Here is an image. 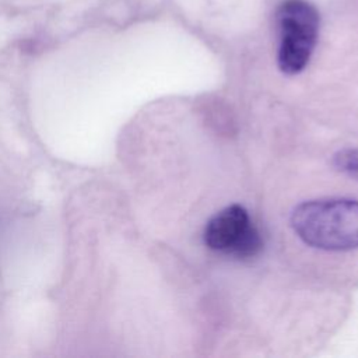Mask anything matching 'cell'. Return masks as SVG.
Listing matches in <instances>:
<instances>
[{
  "label": "cell",
  "instance_id": "obj_1",
  "mask_svg": "<svg viewBox=\"0 0 358 358\" xmlns=\"http://www.w3.org/2000/svg\"><path fill=\"white\" fill-rule=\"evenodd\" d=\"M291 227L306 245L345 252L358 248V200L320 199L298 204L291 214Z\"/></svg>",
  "mask_w": 358,
  "mask_h": 358
},
{
  "label": "cell",
  "instance_id": "obj_2",
  "mask_svg": "<svg viewBox=\"0 0 358 358\" xmlns=\"http://www.w3.org/2000/svg\"><path fill=\"white\" fill-rule=\"evenodd\" d=\"M277 64L287 76L306 69L317 43L320 17L306 0H284L277 8Z\"/></svg>",
  "mask_w": 358,
  "mask_h": 358
},
{
  "label": "cell",
  "instance_id": "obj_3",
  "mask_svg": "<svg viewBox=\"0 0 358 358\" xmlns=\"http://www.w3.org/2000/svg\"><path fill=\"white\" fill-rule=\"evenodd\" d=\"M203 238L208 249L239 260L252 259L263 249V238L241 204L227 206L214 214L204 227Z\"/></svg>",
  "mask_w": 358,
  "mask_h": 358
},
{
  "label": "cell",
  "instance_id": "obj_4",
  "mask_svg": "<svg viewBox=\"0 0 358 358\" xmlns=\"http://www.w3.org/2000/svg\"><path fill=\"white\" fill-rule=\"evenodd\" d=\"M334 166L350 178L358 179V150L357 148H343L333 159Z\"/></svg>",
  "mask_w": 358,
  "mask_h": 358
}]
</instances>
